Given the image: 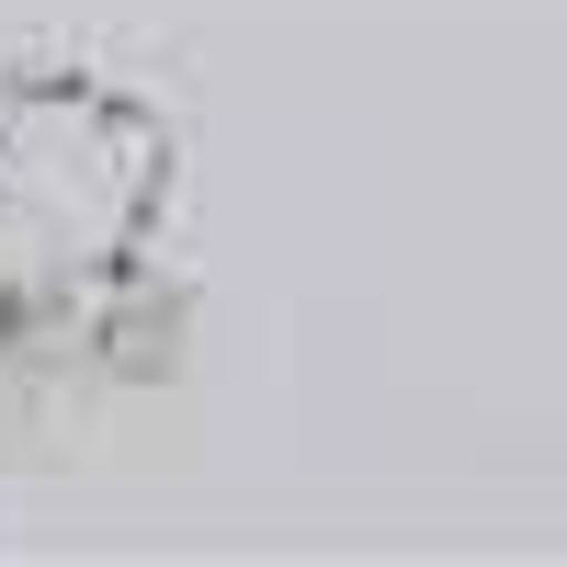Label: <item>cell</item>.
I'll list each match as a JSON object with an SVG mask.
<instances>
[{
    "label": "cell",
    "instance_id": "obj_1",
    "mask_svg": "<svg viewBox=\"0 0 567 567\" xmlns=\"http://www.w3.org/2000/svg\"><path fill=\"white\" fill-rule=\"evenodd\" d=\"M171 216V125L103 80H0V341L91 318Z\"/></svg>",
    "mask_w": 567,
    "mask_h": 567
}]
</instances>
